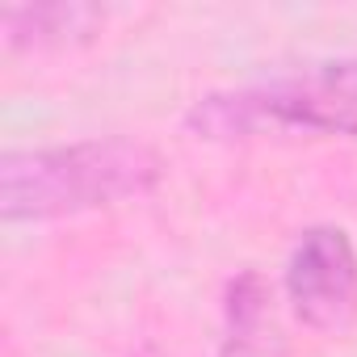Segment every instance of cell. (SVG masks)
<instances>
[{
    "instance_id": "cell-1",
    "label": "cell",
    "mask_w": 357,
    "mask_h": 357,
    "mask_svg": "<svg viewBox=\"0 0 357 357\" xmlns=\"http://www.w3.org/2000/svg\"><path fill=\"white\" fill-rule=\"evenodd\" d=\"M160 181V155L139 139H89L0 160V215L55 219L139 198Z\"/></svg>"
},
{
    "instance_id": "cell-2",
    "label": "cell",
    "mask_w": 357,
    "mask_h": 357,
    "mask_svg": "<svg viewBox=\"0 0 357 357\" xmlns=\"http://www.w3.org/2000/svg\"><path fill=\"white\" fill-rule=\"evenodd\" d=\"M190 122L202 135H257V130H307V135H357V59L315 63L307 72L206 97Z\"/></svg>"
},
{
    "instance_id": "cell-3",
    "label": "cell",
    "mask_w": 357,
    "mask_h": 357,
    "mask_svg": "<svg viewBox=\"0 0 357 357\" xmlns=\"http://www.w3.org/2000/svg\"><path fill=\"white\" fill-rule=\"evenodd\" d=\"M286 294L294 315L328 336L357 324V252L340 227H311L290 252Z\"/></svg>"
},
{
    "instance_id": "cell-4",
    "label": "cell",
    "mask_w": 357,
    "mask_h": 357,
    "mask_svg": "<svg viewBox=\"0 0 357 357\" xmlns=\"http://www.w3.org/2000/svg\"><path fill=\"white\" fill-rule=\"evenodd\" d=\"M219 357H286V340L273 315V290L257 269H244L227 286V340Z\"/></svg>"
},
{
    "instance_id": "cell-5",
    "label": "cell",
    "mask_w": 357,
    "mask_h": 357,
    "mask_svg": "<svg viewBox=\"0 0 357 357\" xmlns=\"http://www.w3.org/2000/svg\"><path fill=\"white\" fill-rule=\"evenodd\" d=\"M101 17L105 13L93 5H26L5 9L0 26H5L9 47H68L93 38Z\"/></svg>"
}]
</instances>
